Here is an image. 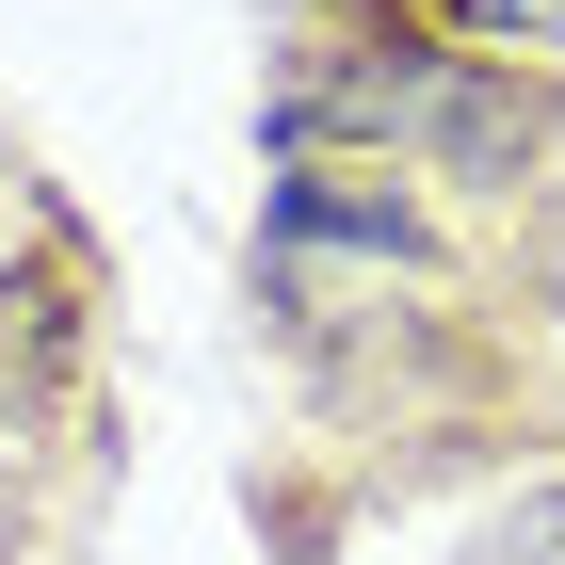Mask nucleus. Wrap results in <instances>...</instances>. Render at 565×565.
I'll return each mask as SVG.
<instances>
[{"label":"nucleus","instance_id":"f257e3e1","mask_svg":"<svg viewBox=\"0 0 565 565\" xmlns=\"http://www.w3.org/2000/svg\"><path fill=\"white\" fill-rule=\"evenodd\" d=\"M275 114H291V130H404V146H436V162H469V178L533 162V97L452 82V65L404 49V33H323V49H291Z\"/></svg>","mask_w":565,"mask_h":565},{"label":"nucleus","instance_id":"f03ea898","mask_svg":"<svg viewBox=\"0 0 565 565\" xmlns=\"http://www.w3.org/2000/svg\"><path fill=\"white\" fill-rule=\"evenodd\" d=\"M469 33H501V49H565V0H452Z\"/></svg>","mask_w":565,"mask_h":565},{"label":"nucleus","instance_id":"7ed1b4c3","mask_svg":"<svg viewBox=\"0 0 565 565\" xmlns=\"http://www.w3.org/2000/svg\"><path fill=\"white\" fill-rule=\"evenodd\" d=\"M484 565H565V501H533V518L501 533V550H484Z\"/></svg>","mask_w":565,"mask_h":565}]
</instances>
